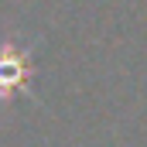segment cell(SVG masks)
I'll use <instances>...</instances> for the list:
<instances>
[{"mask_svg":"<svg viewBox=\"0 0 147 147\" xmlns=\"http://www.w3.org/2000/svg\"><path fill=\"white\" fill-rule=\"evenodd\" d=\"M28 79H31L28 55L17 51L10 41L0 45V99H7L14 92H24L28 89Z\"/></svg>","mask_w":147,"mask_h":147,"instance_id":"1","label":"cell"}]
</instances>
